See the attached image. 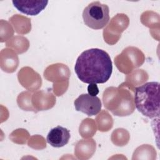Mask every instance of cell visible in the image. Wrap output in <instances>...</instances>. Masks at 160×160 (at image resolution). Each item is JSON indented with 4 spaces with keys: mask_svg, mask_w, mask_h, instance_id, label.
I'll return each instance as SVG.
<instances>
[{
    "mask_svg": "<svg viewBox=\"0 0 160 160\" xmlns=\"http://www.w3.org/2000/svg\"><path fill=\"white\" fill-rule=\"evenodd\" d=\"M74 71L80 81L87 84L107 82L112 72V63L105 51L92 48L83 51L78 58Z\"/></svg>",
    "mask_w": 160,
    "mask_h": 160,
    "instance_id": "obj_1",
    "label": "cell"
},
{
    "mask_svg": "<svg viewBox=\"0 0 160 160\" xmlns=\"http://www.w3.org/2000/svg\"><path fill=\"white\" fill-rule=\"evenodd\" d=\"M132 91L126 82L121 84L118 88H108L102 96L104 106L115 116L131 114L135 108Z\"/></svg>",
    "mask_w": 160,
    "mask_h": 160,
    "instance_id": "obj_2",
    "label": "cell"
},
{
    "mask_svg": "<svg viewBox=\"0 0 160 160\" xmlns=\"http://www.w3.org/2000/svg\"><path fill=\"white\" fill-rule=\"evenodd\" d=\"M134 106L143 116L154 118L159 116V83L148 82L136 87L134 93Z\"/></svg>",
    "mask_w": 160,
    "mask_h": 160,
    "instance_id": "obj_3",
    "label": "cell"
},
{
    "mask_svg": "<svg viewBox=\"0 0 160 160\" xmlns=\"http://www.w3.org/2000/svg\"><path fill=\"white\" fill-rule=\"evenodd\" d=\"M82 18L88 27L96 30L102 29L109 21V7L99 1L92 2L84 9Z\"/></svg>",
    "mask_w": 160,
    "mask_h": 160,
    "instance_id": "obj_4",
    "label": "cell"
},
{
    "mask_svg": "<svg viewBox=\"0 0 160 160\" xmlns=\"http://www.w3.org/2000/svg\"><path fill=\"white\" fill-rule=\"evenodd\" d=\"M144 61V54L137 48L128 47L114 58V62L119 71L128 74L134 68L141 66Z\"/></svg>",
    "mask_w": 160,
    "mask_h": 160,
    "instance_id": "obj_5",
    "label": "cell"
},
{
    "mask_svg": "<svg viewBox=\"0 0 160 160\" xmlns=\"http://www.w3.org/2000/svg\"><path fill=\"white\" fill-rule=\"evenodd\" d=\"M129 24V18L124 14H118L114 16L109 25L103 31L104 39L111 37L106 42L109 44L116 43L121 36V33L126 29Z\"/></svg>",
    "mask_w": 160,
    "mask_h": 160,
    "instance_id": "obj_6",
    "label": "cell"
},
{
    "mask_svg": "<svg viewBox=\"0 0 160 160\" xmlns=\"http://www.w3.org/2000/svg\"><path fill=\"white\" fill-rule=\"evenodd\" d=\"M75 109L88 116H95L101 110L102 104L100 99L97 96L89 94H81L74 102Z\"/></svg>",
    "mask_w": 160,
    "mask_h": 160,
    "instance_id": "obj_7",
    "label": "cell"
},
{
    "mask_svg": "<svg viewBox=\"0 0 160 160\" xmlns=\"http://www.w3.org/2000/svg\"><path fill=\"white\" fill-rule=\"evenodd\" d=\"M12 2L19 11L30 16L39 14L48 3V1L44 0H13Z\"/></svg>",
    "mask_w": 160,
    "mask_h": 160,
    "instance_id": "obj_8",
    "label": "cell"
},
{
    "mask_svg": "<svg viewBox=\"0 0 160 160\" xmlns=\"http://www.w3.org/2000/svg\"><path fill=\"white\" fill-rule=\"evenodd\" d=\"M70 137V132L67 128L58 126L50 130L46 140L51 146L61 148L68 143Z\"/></svg>",
    "mask_w": 160,
    "mask_h": 160,
    "instance_id": "obj_9",
    "label": "cell"
},
{
    "mask_svg": "<svg viewBox=\"0 0 160 160\" xmlns=\"http://www.w3.org/2000/svg\"><path fill=\"white\" fill-rule=\"evenodd\" d=\"M34 108L38 111H44L51 109L56 103V98L49 92L39 91L32 96Z\"/></svg>",
    "mask_w": 160,
    "mask_h": 160,
    "instance_id": "obj_10",
    "label": "cell"
},
{
    "mask_svg": "<svg viewBox=\"0 0 160 160\" xmlns=\"http://www.w3.org/2000/svg\"><path fill=\"white\" fill-rule=\"evenodd\" d=\"M18 79L19 82L27 80L21 84L28 89H38L41 84V82L33 81H41V79L38 73L34 72L32 69L28 67L23 68L21 69L18 73Z\"/></svg>",
    "mask_w": 160,
    "mask_h": 160,
    "instance_id": "obj_11",
    "label": "cell"
},
{
    "mask_svg": "<svg viewBox=\"0 0 160 160\" xmlns=\"http://www.w3.org/2000/svg\"><path fill=\"white\" fill-rule=\"evenodd\" d=\"M10 20L14 24L16 32L26 34L31 31V20L29 18L16 14Z\"/></svg>",
    "mask_w": 160,
    "mask_h": 160,
    "instance_id": "obj_12",
    "label": "cell"
},
{
    "mask_svg": "<svg viewBox=\"0 0 160 160\" xmlns=\"http://www.w3.org/2000/svg\"><path fill=\"white\" fill-rule=\"evenodd\" d=\"M96 132V124L92 119H84L79 126V133L83 138H88L94 136Z\"/></svg>",
    "mask_w": 160,
    "mask_h": 160,
    "instance_id": "obj_13",
    "label": "cell"
},
{
    "mask_svg": "<svg viewBox=\"0 0 160 160\" xmlns=\"http://www.w3.org/2000/svg\"><path fill=\"white\" fill-rule=\"evenodd\" d=\"M99 129L101 131H108L112 126V119L108 112L103 111L97 118Z\"/></svg>",
    "mask_w": 160,
    "mask_h": 160,
    "instance_id": "obj_14",
    "label": "cell"
},
{
    "mask_svg": "<svg viewBox=\"0 0 160 160\" xmlns=\"http://www.w3.org/2000/svg\"><path fill=\"white\" fill-rule=\"evenodd\" d=\"M31 94L28 92H22L18 98V104L19 107L26 111H32L37 112L31 104Z\"/></svg>",
    "mask_w": 160,
    "mask_h": 160,
    "instance_id": "obj_15",
    "label": "cell"
},
{
    "mask_svg": "<svg viewBox=\"0 0 160 160\" xmlns=\"http://www.w3.org/2000/svg\"><path fill=\"white\" fill-rule=\"evenodd\" d=\"M148 79V74L142 71V69H138L131 76V79L133 80L135 83L139 84L144 82V81H147Z\"/></svg>",
    "mask_w": 160,
    "mask_h": 160,
    "instance_id": "obj_16",
    "label": "cell"
},
{
    "mask_svg": "<svg viewBox=\"0 0 160 160\" xmlns=\"http://www.w3.org/2000/svg\"><path fill=\"white\" fill-rule=\"evenodd\" d=\"M88 94L91 96H96L99 93V89L96 84H89L88 87Z\"/></svg>",
    "mask_w": 160,
    "mask_h": 160,
    "instance_id": "obj_17",
    "label": "cell"
}]
</instances>
